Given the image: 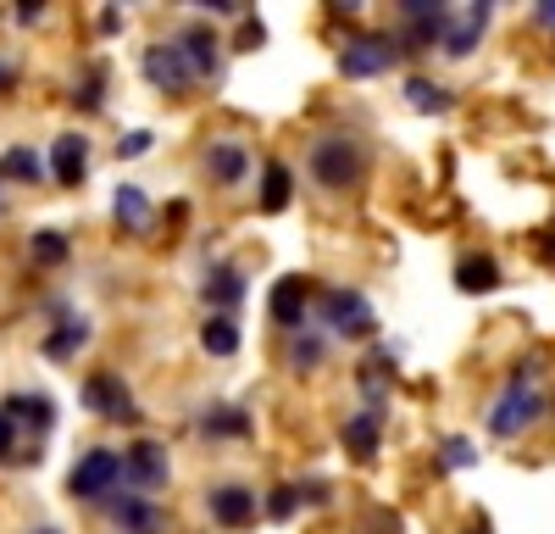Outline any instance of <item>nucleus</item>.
Returning <instances> with one entry per match:
<instances>
[{
    "mask_svg": "<svg viewBox=\"0 0 555 534\" xmlns=\"http://www.w3.org/2000/svg\"><path fill=\"white\" fill-rule=\"evenodd\" d=\"M311 173H317V185H328V190H356L361 173H366L361 140H350V134H322V140H311Z\"/></svg>",
    "mask_w": 555,
    "mask_h": 534,
    "instance_id": "1",
    "label": "nucleus"
},
{
    "mask_svg": "<svg viewBox=\"0 0 555 534\" xmlns=\"http://www.w3.org/2000/svg\"><path fill=\"white\" fill-rule=\"evenodd\" d=\"M122 473H128V457L95 445V452H83L78 468L67 473V490H73V496H83V501H101V496H112V490H117Z\"/></svg>",
    "mask_w": 555,
    "mask_h": 534,
    "instance_id": "2",
    "label": "nucleus"
},
{
    "mask_svg": "<svg viewBox=\"0 0 555 534\" xmlns=\"http://www.w3.org/2000/svg\"><path fill=\"white\" fill-rule=\"evenodd\" d=\"M539 412H544V400H539V390L533 384H505V395L489 407V434L494 440H517L522 429H533L539 423Z\"/></svg>",
    "mask_w": 555,
    "mask_h": 534,
    "instance_id": "3",
    "label": "nucleus"
},
{
    "mask_svg": "<svg viewBox=\"0 0 555 534\" xmlns=\"http://www.w3.org/2000/svg\"><path fill=\"white\" fill-rule=\"evenodd\" d=\"M317 312H322V323H328L334 334H350V340H366V334L378 329L373 306H366V301H361L356 290H322Z\"/></svg>",
    "mask_w": 555,
    "mask_h": 534,
    "instance_id": "4",
    "label": "nucleus"
},
{
    "mask_svg": "<svg viewBox=\"0 0 555 534\" xmlns=\"http://www.w3.org/2000/svg\"><path fill=\"white\" fill-rule=\"evenodd\" d=\"M395 51H400V44L389 34H361V39H350L339 51V73L345 78H378V73H389Z\"/></svg>",
    "mask_w": 555,
    "mask_h": 534,
    "instance_id": "5",
    "label": "nucleus"
},
{
    "mask_svg": "<svg viewBox=\"0 0 555 534\" xmlns=\"http://www.w3.org/2000/svg\"><path fill=\"white\" fill-rule=\"evenodd\" d=\"M83 407L95 412V418H106V423H133L139 418L133 412V395H128V384L117 373H89L83 379Z\"/></svg>",
    "mask_w": 555,
    "mask_h": 534,
    "instance_id": "6",
    "label": "nucleus"
},
{
    "mask_svg": "<svg viewBox=\"0 0 555 534\" xmlns=\"http://www.w3.org/2000/svg\"><path fill=\"white\" fill-rule=\"evenodd\" d=\"M145 78H151L156 89H172V96H178V89H190L201 73L190 67L183 44H151V51H145Z\"/></svg>",
    "mask_w": 555,
    "mask_h": 534,
    "instance_id": "7",
    "label": "nucleus"
},
{
    "mask_svg": "<svg viewBox=\"0 0 555 534\" xmlns=\"http://www.w3.org/2000/svg\"><path fill=\"white\" fill-rule=\"evenodd\" d=\"M395 12H400V28H405V39L416 44V51L450 34V12L444 7H423V0H411V7H395Z\"/></svg>",
    "mask_w": 555,
    "mask_h": 534,
    "instance_id": "8",
    "label": "nucleus"
},
{
    "mask_svg": "<svg viewBox=\"0 0 555 534\" xmlns=\"http://www.w3.org/2000/svg\"><path fill=\"white\" fill-rule=\"evenodd\" d=\"M206 507H211V518L222 523V529H245L250 518H256V496L245 484H217L211 496H206Z\"/></svg>",
    "mask_w": 555,
    "mask_h": 534,
    "instance_id": "9",
    "label": "nucleus"
},
{
    "mask_svg": "<svg viewBox=\"0 0 555 534\" xmlns=\"http://www.w3.org/2000/svg\"><path fill=\"white\" fill-rule=\"evenodd\" d=\"M267 312L278 329H306V284L300 279H278L267 295Z\"/></svg>",
    "mask_w": 555,
    "mask_h": 534,
    "instance_id": "10",
    "label": "nucleus"
},
{
    "mask_svg": "<svg viewBox=\"0 0 555 534\" xmlns=\"http://www.w3.org/2000/svg\"><path fill=\"white\" fill-rule=\"evenodd\" d=\"M51 173H56V185H67V190L89 173V140H83V134H62V140H56V151H51Z\"/></svg>",
    "mask_w": 555,
    "mask_h": 534,
    "instance_id": "11",
    "label": "nucleus"
},
{
    "mask_svg": "<svg viewBox=\"0 0 555 534\" xmlns=\"http://www.w3.org/2000/svg\"><path fill=\"white\" fill-rule=\"evenodd\" d=\"M489 12H494V7H461L455 23H450V34H444V51H450V56H467L473 44L483 39V28H489Z\"/></svg>",
    "mask_w": 555,
    "mask_h": 534,
    "instance_id": "12",
    "label": "nucleus"
},
{
    "mask_svg": "<svg viewBox=\"0 0 555 534\" xmlns=\"http://www.w3.org/2000/svg\"><path fill=\"white\" fill-rule=\"evenodd\" d=\"M206 167H211L217 185H240L245 167H250V156H245V145H240V140H217V145L206 151Z\"/></svg>",
    "mask_w": 555,
    "mask_h": 534,
    "instance_id": "13",
    "label": "nucleus"
},
{
    "mask_svg": "<svg viewBox=\"0 0 555 534\" xmlns=\"http://www.w3.org/2000/svg\"><path fill=\"white\" fill-rule=\"evenodd\" d=\"M128 457V473L139 479V484H167V452L156 440H139L133 452H122Z\"/></svg>",
    "mask_w": 555,
    "mask_h": 534,
    "instance_id": "14",
    "label": "nucleus"
},
{
    "mask_svg": "<svg viewBox=\"0 0 555 534\" xmlns=\"http://www.w3.org/2000/svg\"><path fill=\"white\" fill-rule=\"evenodd\" d=\"M112 518H117L128 534H156V529H162V512H156V501H145V496L112 501Z\"/></svg>",
    "mask_w": 555,
    "mask_h": 534,
    "instance_id": "15",
    "label": "nucleus"
},
{
    "mask_svg": "<svg viewBox=\"0 0 555 534\" xmlns=\"http://www.w3.org/2000/svg\"><path fill=\"white\" fill-rule=\"evenodd\" d=\"M378 423H384V412H373V407L356 412V418L345 423V445H350L361 462H366V457H378Z\"/></svg>",
    "mask_w": 555,
    "mask_h": 534,
    "instance_id": "16",
    "label": "nucleus"
},
{
    "mask_svg": "<svg viewBox=\"0 0 555 534\" xmlns=\"http://www.w3.org/2000/svg\"><path fill=\"white\" fill-rule=\"evenodd\" d=\"M178 44H183V56H190V67H195V73H217L222 51H217L211 28H201V23H195V28H183V39H178Z\"/></svg>",
    "mask_w": 555,
    "mask_h": 534,
    "instance_id": "17",
    "label": "nucleus"
},
{
    "mask_svg": "<svg viewBox=\"0 0 555 534\" xmlns=\"http://www.w3.org/2000/svg\"><path fill=\"white\" fill-rule=\"evenodd\" d=\"M289 195H295V173L284 162H267V173H261V212H284Z\"/></svg>",
    "mask_w": 555,
    "mask_h": 534,
    "instance_id": "18",
    "label": "nucleus"
},
{
    "mask_svg": "<svg viewBox=\"0 0 555 534\" xmlns=\"http://www.w3.org/2000/svg\"><path fill=\"white\" fill-rule=\"evenodd\" d=\"M455 284L467 290V295H489L494 284H500V267H494V256H467L455 267Z\"/></svg>",
    "mask_w": 555,
    "mask_h": 534,
    "instance_id": "19",
    "label": "nucleus"
},
{
    "mask_svg": "<svg viewBox=\"0 0 555 534\" xmlns=\"http://www.w3.org/2000/svg\"><path fill=\"white\" fill-rule=\"evenodd\" d=\"M0 412H7L12 423H34L39 434L56 423V418H51V395H12V400H7V407H0Z\"/></svg>",
    "mask_w": 555,
    "mask_h": 534,
    "instance_id": "20",
    "label": "nucleus"
},
{
    "mask_svg": "<svg viewBox=\"0 0 555 534\" xmlns=\"http://www.w3.org/2000/svg\"><path fill=\"white\" fill-rule=\"evenodd\" d=\"M405 101L416 112H444L450 106V89L444 84H428V78H405Z\"/></svg>",
    "mask_w": 555,
    "mask_h": 534,
    "instance_id": "21",
    "label": "nucleus"
},
{
    "mask_svg": "<svg viewBox=\"0 0 555 534\" xmlns=\"http://www.w3.org/2000/svg\"><path fill=\"white\" fill-rule=\"evenodd\" d=\"M201 345H206L211 356H234V351H240V329H234V318H211V323L201 329Z\"/></svg>",
    "mask_w": 555,
    "mask_h": 534,
    "instance_id": "22",
    "label": "nucleus"
},
{
    "mask_svg": "<svg viewBox=\"0 0 555 534\" xmlns=\"http://www.w3.org/2000/svg\"><path fill=\"white\" fill-rule=\"evenodd\" d=\"M245 295V279L234 274V267H217V274L206 279V301H217V306H234Z\"/></svg>",
    "mask_w": 555,
    "mask_h": 534,
    "instance_id": "23",
    "label": "nucleus"
},
{
    "mask_svg": "<svg viewBox=\"0 0 555 534\" xmlns=\"http://www.w3.org/2000/svg\"><path fill=\"white\" fill-rule=\"evenodd\" d=\"M112 206H117V217L128 223V229H145V223H151V201H145V195H139L133 185H122Z\"/></svg>",
    "mask_w": 555,
    "mask_h": 534,
    "instance_id": "24",
    "label": "nucleus"
},
{
    "mask_svg": "<svg viewBox=\"0 0 555 534\" xmlns=\"http://www.w3.org/2000/svg\"><path fill=\"white\" fill-rule=\"evenodd\" d=\"M83 340H89V323H83V318H73V323H62L51 340H44V356H56V363H62V356H73Z\"/></svg>",
    "mask_w": 555,
    "mask_h": 534,
    "instance_id": "25",
    "label": "nucleus"
},
{
    "mask_svg": "<svg viewBox=\"0 0 555 534\" xmlns=\"http://www.w3.org/2000/svg\"><path fill=\"white\" fill-rule=\"evenodd\" d=\"M0 178H28V185H34V178H39V156L28 145H12L7 156H0Z\"/></svg>",
    "mask_w": 555,
    "mask_h": 534,
    "instance_id": "26",
    "label": "nucleus"
},
{
    "mask_svg": "<svg viewBox=\"0 0 555 534\" xmlns=\"http://www.w3.org/2000/svg\"><path fill=\"white\" fill-rule=\"evenodd\" d=\"M295 501H300V484H278L272 496H267V518L272 523H289L295 518Z\"/></svg>",
    "mask_w": 555,
    "mask_h": 534,
    "instance_id": "27",
    "label": "nucleus"
},
{
    "mask_svg": "<svg viewBox=\"0 0 555 534\" xmlns=\"http://www.w3.org/2000/svg\"><path fill=\"white\" fill-rule=\"evenodd\" d=\"M34 262H67V240L56 229H39L34 234Z\"/></svg>",
    "mask_w": 555,
    "mask_h": 534,
    "instance_id": "28",
    "label": "nucleus"
},
{
    "mask_svg": "<svg viewBox=\"0 0 555 534\" xmlns=\"http://www.w3.org/2000/svg\"><path fill=\"white\" fill-rule=\"evenodd\" d=\"M250 429V418L245 412H234V407H222V412H211L206 418V434H245Z\"/></svg>",
    "mask_w": 555,
    "mask_h": 534,
    "instance_id": "29",
    "label": "nucleus"
},
{
    "mask_svg": "<svg viewBox=\"0 0 555 534\" xmlns=\"http://www.w3.org/2000/svg\"><path fill=\"white\" fill-rule=\"evenodd\" d=\"M73 106H83V112H95V106H101V73H89V78L73 89Z\"/></svg>",
    "mask_w": 555,
    "mask_h": 534,
    "instance_id": "30",
    "label": "nucleus"
},
{
    "mask_svg": "<svg viewBox=\"0 0 555 534\" xmlns=\"http://www.w3.org/2000/svg\"><path fill=\"white\" fill-rule=\"evenodd\" d=\"M145 151H151V134H145V128L122 134V145H117V156H145Z\"/></svg>",
    "mask_w": 555,
    "mask_h": 534,
    "instance_id": "31",
    "label": "nucleus"
},
{
    "mask_svg": "<svg viewBox=\"0 0 555 534\" xmlns=\"http://www.w3.org/2000/svg\"><path fill=\"white\" fill-rule=\"evenodd\" d=\"M444 462H450V468H467V462H473V445H467V440H444Z\"/></svg>",
    "mask_w": 555,
    "mask_h": 534,
    "instance_id": "32",
    "label": "nucleus"
},
{
    "mask_svg": "<svg viewBox=\"0 0 555 534\" xmlns=\"http://www.w3.org/2000/svg\"><path fill=\"white\" fill-rule=\"evenodd\" d=\"M317 363H322V345H317V340H300V345H295V368L306 373V368H317Z\"/></svg>",
    "mask_w": 555,
    "mask_h": 534,
    "instance_id": "33",
    "label": "nucleus"
},
{
    "mask_svg": "<svg viewBox=\"0 0 555 534\" xmlns=\"http://www.w3.org/2000/svg\"><path fill=\"white\" fill-rule=\"evenodd\" d=\"M0 462H12V418L0 412Z\"/></svg>",
    "mask_w": 555,
    "mask_h": 534,
    "instance_id": "34",
    "label": "nucleus"
},
{
    "mask_svg": "<svg viewBox=\"0 0 555 534\" xmlns=\"http://www.w3.org/2000/svg\"><path fill=\"white\" fill-rule=\"evenodd\" d=\"M250 44H261V23H245V34H240V51H250Z\"/></svg>",
    "mask_w": 555,
    "mask_h": 534,
    "instance_id": "35",
    "label": "nucleus"
},
{
    "mask_svg": "<svg viewBox=\"0 0 555 534\" xmlns=\"http://www.w3.org/2000/svg\"><path fill=\"white\" fill-rule=\"evenodd\" d=\"M533 17H539V23H544V28L555 34V0H544V7H533Z\"/></svg>",
    "mask_w": 555,
    "mask_h": 534,
    "instance_id": "36",
    "label": "nucleus"
},
{
    "mask_svg": "<svg viewBox=\"0 0 555 534\" xmlns=\"http://www.w3.org/2000/svg\"><path fill=\"white\" fill-rule=\"evenodd\" d=\"M7 78H12V67H7V62H0V84H7Z\"/></svg>",
    "mask_w": 555,
    "mask_h": 534,
    "instance_id": "37",
    "label": "nucleus"
},
{
    "mask_svg": "<svg viewBox=\"0 0 555 534\" xmlns=\"http://www.w3.org/2000/svg\"><path fill=\"white\" fill-rule=\"evenodd\" d=\"M461 534H489V529H483V523H478V529H461Z\"/></svg>",
    "mask_w": 555,
    "mask_h": 534,
    "instance_id": "38",
    "label": "nucleus"
},
{
    "mask_svg": "<svg viewBox=\"0 0 555 534\" xmlns=\"http://www.w3.org/2000/svg\"><path fill=\"white\" fill-rule=\"evenodd\" d=\"M39 534H56V529H39Z\"/></svg>",
    "mask_w": 555,
    "mask_h": 534,
    "instance_id": "39",
    "label": "nucleus"
}]
</instances>
